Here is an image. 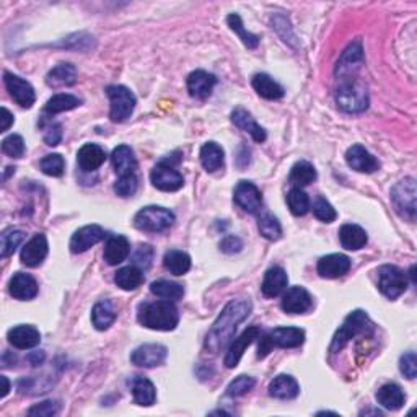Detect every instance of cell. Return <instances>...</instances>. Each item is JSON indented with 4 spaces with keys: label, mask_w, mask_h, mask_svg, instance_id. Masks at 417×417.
<instances>
[{
    "label": "cell",
    "mask_w": 417,
    "mask_h": 417,
    "mask_svg": "<svg viewBox=\"0 0 417 417\" xmlns=\"http://www.w3.org/2000/svg\"><path fill=\"white\" fill-rule=\"evenodd\" d=\"M378 288L384 297L394 300L403 295L408 288V277L397 266H382L378 269Z\"/></svg>",
    "instance_id": "8"
},
{
    "label": "cell",
    "mask_w": 417,
    "mask_h": 417,
    "mask_svg": "<svg viewBox=\"0 0 417 417\" xmlns=\"http://www.w3.org/2000/svg\"><path fill=\"white\" fill-rule=\"evenodd\" d=\"M288 180H290V183L295 184L297 188H302V186H307L317 180V170H315L312 163L302 160V162H297L293 165Z\"/></svg>",
    "instance_id": "41"
},
{
    "label": "cell",
    "mask_w": 417,
    "mask_h": 417,
    "mask_svg": "<svg viewBox=\"0 0 417 417\" xmlns=\"http://www.w3.org/2000/svg\"><path fill=\"white\" fill-rule=\"evenodd\" d=\"M251 312V302L248 298H235L230 300L225 308L222 310V313L218 315L216 323L212 324V328L208 329L207 338H206V351L211 354H218L222 349L233 341L235 331H237L238 324L248 317Z\"/></svg>",
    "instance_id": "1"
},
{
    "label": "cell",
    "mask_w": 417,
    "mask_h": 417,
    "mask_svg": "<svg viewBox=\"0 0 417 417\" xmlns=\"http://www.w3.org/2000/svg\"><path fill=\"white\" fill-rule=\"evenodd\" d=\"M305 342V331L293 326H282V328L271 329L269 333L261 336L258 347V359H264L274 347L282 349H293L300 347Z\"/></svg>",
    "instance_id": "4"
},
{
    "label": "cell",
    "mask_w": 417,
    "mask_h": 417,
    "mask_svg": "<svg viewBox=\"0 0 417 417\" xmlns=\"http://www.w3.org/2000/svg\"><path fill=\"white\" fill-rule=\"evenodd\" d=\"M233 201L248 213H256L263 207V196L261 191L251 183V181H240L235 186L233 191Z\"/></svg>",
    "instance_id": "13"
},
{
    "label": "cell",
    "mask_w": 417,
    "mask_h": 417,
    "mask_svg": "<svg viewBox=\"0 0 417 417\" xmlns=\"http://www.w3.org/2000/svg\"><path fill=\"white\" fill-rule=\"evenodd\" d=\"M134 266H137L139 269H147L152 264L153 259V249L148 245H141L134 253Z\"/></svg>",
    "instance_id": "52"
},
{
    "label": "cell",
    "mask_w": 417,
    "mask_h": 417,
    "mask_svg": "<svg viewBox=\"0 0 417 417\" xmlns=\"http://www.w3.org/2000/svg\"><path fill=\"white\" fill-rule=\"evenodd\" d=\"M114 282L117 287L122 288V290L131 292L136 290L137 287H141L143 282V274L137 266H126L121 267V269L116 272Z\"/></svg>",
    "instance_id": "37"
},
{
    "label": "cell",
    "mask_w": 417,
    "mask_h": 417,
    "mask_svg": "<svg viewBox=\"0 0 417 417\" xmlns=\"http://www.w3.org/2000/svg\"><path fill=\"white\" fill-rule=\"evenodd\" d=\"M163 264L173 276H184L191 269V258L184 251L171 249L165 254Z\"/></svg>",
    "instance_id": "39"
},
{
    "label": "cell",
    "mask_w": 417,
    "mask_h": 417,
    "mask_svg": "<svg viewBox=\"0 0 417 417\" xmlns=\"http://www.w3.org/2000/svg\"><path fill=\"white\" fill-rule=\"evenodd\" d=\"M298 393L300 387L292 375H277L269 384V394L276 399H293Z\"/></svg>",
    "instance_id": "30"
},
{
    "label": "cell",
    "mask_w": 417,
    "mask_h": 417,
    "mask_svg": "<svg viewBox=\"0 0 417 417\" xmlns=\"http://www.w3.org/2000/svg\"><path fill=\"white\" fill-rule=\"evenodd\" d=\"M131 253V243L129 240L122 235H114L106 242L105 247V261L110 266H117L124 261Z\"/></svg>",
    "instance_id": "26"
},
{
    "label": "cell",
    "mask_w": 417,
    "mask_h": 417,
    "mask_svg": "<svg viewBox=\"0 0 417 417\" xmlns=\"http://www.w3.org/2000/svg\"><path fill=\"white\" fill-rule=\"evenodd\" d=\"M77 80V69L72 66V64H59L52 71L47 74L46 83L49 87H71V85L76 83Z\"/></svg>",
    "instance_id": "35"
},
{
    "label": "cell",
    "mask_w": 417,
    "mask_h": 417,
    "mask_svg": "<svg viewBox=\"0 0 417 417\" xmlns=\"http://www.w3.org/2000/svg\"><path fill=\"white\" fill-rule=\"evenodd\" d=\"M62 141V126L59 122H51L45 127V142L47 146L56 147Z\"/></svg>",
    "instance_id": "54"
},
{
    "label": "cell",
    "mask_w": 417,
    "mask_h": 417,
    "mask_svg": "<svg viewBox=\"0 0 417 417\" xmlns=\"http://www.w3.org/2000/svg\"><path fill=\"white\" fill-rule=\"evenodd\" d=\"M175 223V213L160 206H147L134 217V225L142 232L160 233L168 230Z\"/></svg>",
    "instance_id": "5"
},
{
    "label": "cell",
    "mask_w": 417,
    "mask_h": 417,
    "mask_svg": "<svg viewBox=\"0 0 417 417\" xmlns=\"http://www.w3.org/2000/svg\"><path fill=\"white\" fill-rule=\"evenodd\" d=\"M287 284H288L287 272L282 269V267L274 266V267H271V269L266 271L261 290H263L264 297L274 298L277 295H281V293L286 290Z\"/></svg>",
    "instance_id": "24"
},
{
    "label": "cell",
    "mask_w": 417,
    "mask_h": 417,
    "mask_svg": "<svg viewBox=\"0 0 417 417\" xmlns=\"http://www.w3.org/2000/svg\"><path fill=\"white\" fill-rule=\"evenodd\" d=\"M7 338L10 344L21 351L33 349V347H36L41 342L40 331L36 329L35 326H28V324L15 326V328L8 331Z\"/></svg>",
    "instance_id": "22"
},
{
    "label": "cell",
    "mask_w": 417,
    "mask_h": 417,
    "mask_svg": "<svg viewBox=\"0 0 417 417\" xmlns=\"http://www.w3.org/2000/svg\"><path fill=\"white\" fill-rule=\"evenodd\" d=\"M232 121H233L235 126L240 127V129L248 132L249 136L253 137L254 142L261 143L267 139L266 131L253 119V116H251L247 110H243V108L235 110L232 113Z\"/></svg>",
    "instance_id": "28"
},
{
    "label": "cell",
    "mask_w": 417,
    "mask_h": 417,
    "mask_svg": "<svg viewBox=\"0 0 417 417\" xmlns=\"http://www.w3.org/2000/svg\"><path fill=\"white\" fill-rule=\"evenodd\" d=\"M106 95H108L111 103V121L124 122L127 117H131L134 108H136V96L129 88L122 87V85H110V87H106Z\"/></svg>",
    "instance_id": "7"
},
{
    "label": "cell",
    "mask_w": 417,
    "mask_h": 417,
    "mask_svg": "<svg viewBox=\"0 0 417 417\" xmlns=\"http://www.w3.org/2000/svg\"><path fill=\"white\" fill-rule=\"evenodd\" d=\"M199 158L204 170L208 171V173H213V171L223 168L225 152H223V148L217 142H207L201 147Z\"/></svg>",
    "instance_id": "32"
},
{
    "label": "cell",
    "mask_w": 417,
    "mask_h": 417,
    "mask_svg": "<svg viewBox=\"0 0 417 417\" xmlns=\"http://www.w3.org/2000/svg\"><path fill=\"white\" fill-rule=\"evenodd\" d=\"M313 213H315V217L318 218V221L326 222V223L334 222L336 217H338V212H336V208L331 206L323 196H317V199H315V202H313Z\"/></svg>",
    "instance_id": "47"
},
{
    "label": "cell",
    "mask_w": 417,
    "mask_h": 417,
    "mask_svg": "<svg viewBox=\"0 0 417 417\" xmlns=\"http://www.w3.org/2000/svg\"><path fill=\"white\" fill-rule=\"evenodd\" d=\"M77 162L83 171H96L106 162V152L96 143H85L77 153Z\"/></svg>",
    "instance_id": "27"
},
{
    "label": "cell",
    "mask_w": 417,
    "mask_h": 417,
    "mask_svg": "<svg viewBox=\"0 0 417 417\" xmlns=\"http://www.w3.org/2000/svg\"><path fill=\"white\" fill-rule=\"evenodd\" d=\"M392 201L397 212L403 218L414 222L416 208H417V189L416 180L406 178L392 189Z\"/></svg>",
    "instance_id": "6"
},
{
    "label": "cell",
    "mask_w": 417,
    "mask_h": 417,
    "mask_svg": "<svg viewBox=\"0 0 417 417\" xmlns=\"http://www.w3.org/2000/svg\"><path fill=\"white\" fill-rule=\"evenodd\" d=\"M80 105H82V100L77 98L76 95L57 93L52 96V98L47 100L45 111L49 114H57V113H64V111L76 110Z\"/></svg>",
    "instance_id": "38"
},
{
    "label": "cell",
    "mask_w": 417,
    "mask_h": 417,
    "mask_svg": "<svg viewBox=\"0 0 417 417\" xmlns=\"http://www.w3.org/2000/svg\"><path fill=\"white\" fill-rule=\"evenodd\" d=\"M8 292L17 300H31L38 295V282L33 276L17 272L8 282Z\"/></svg>",
    "instance_id": "21"
},
{
    "label": "cell",
    "mask_w": 417,
    "mask_h": 417,
    "mask_svg": "<svg viewBox=\"0 0 417 417\" xmlns=\"http://www.w3.org/2000/svg\"><path fill=\"white\" fill-rule=\"evenodd\" d=\"M137 319L143 328L155 331H173L180 323V313L173 302H146L139 305Z\"/></svg>",
    "instance_id": "2"
},
{
    "label": "cell",
    "mask_w": 417,
    "mask_h": 417,
    "mask_svg": "<svg viewBox=\"0 0 417 417\" xmlns=\"http://www.w3.org/2000/svg\"><path fill=\"white\" fill-rule=\"evenodd\" d=\"M367 322L368 317L365 312H362V310L352 312L349 317L344 319V323H342V326L338 329V333H336L333 344H331V352H339L352 338L360 334L362 331L365 329Z\"/></svg>",
    "instance_id": "9"
},
{
    "label": "cell",
    "mask_w": 417,
    "mask_h": 417,
    "mask_svg": "<svg viewBox=\"0 0 417 417\" xmlns=\"http://www.w3.org/2000/svg\"><path fill=\"white\" fill-rule=\"evenodd\" d=\"M151 292L158 298H163V300L168 302H178L184 295V288L181 284H176V282L171 281H155L151 286Z\"/></svg>",
    "instance_id": "40"
},
{
    "label": "cell",
    "mask_w": 417,
    "mask_h": 417,
    "mask_svg": "<svg viewBox=\"0 0 417 417\" xmlns=\"http://www.w3.org/2000/svg\"><path fill=\"white\" fill-rule=\"evenodd\" d=\"M318 274L323 277V279H338L347 274L351 269V259L347 258L346 254L334 253L323 256L322 259L318 261Z\"/></svg>",
    "instance_id": "19"
},
{
    "label": "cell",
    "mask_w": 417,
    "mask_h": 417,
    "mask_svg": "<svg viewBox=\"0 0 417 417\" xmlns=\"http://www.w3.org/2000/svg\"><path fill=\"white\" fill-rule=\"evenodd\" d=\"M137 191V176L129 175V176H121L119 180L116 181L114 184V192L121 197H131L136 194Z\"/></svg>",
    "instance_id": "50"
},
{
    "label": "cell",
    "mask_w": 417,
    "mask_h": 417,
    "mask_svg": "<svg viewBox=\"0 0 417 417\" xmlns=\"http://www.w3.org/2000/svg\"><path fill=\"white\" fill-rule=\"evenodd\" d=\"M346 162L352 170L359 171V173H375L380 168L378 160L365 147L359 146V143L352 146L346 152Z\"/></svg>",
    "instance_id": "20"
},
{
    "label": "cell",
    "mask_w": 417,
    "mask_h": 417,
    "mask_svg": "<svg viewBox=\"0 0 417 417\" xmlns=\"http://www.w3.org/2000/svg\"><path fill=\"white\" fill-rule=\"evenodd\" d=\"M336 103L344 113L357 114L368 108V93L365 83L357 76L338 77L336 87Z\"/></svg>",
    "instance_id": "3"
},
{
    "label": "cell",
    "mask_w": 417,
    "mask_h": 417,
    "mask_svg": "<svg viewBox=\"0 0 417 417\" xmlns=\"http://www.w3.org/2000/svg\"><path fill=\"white\" fill-rule=\"evenodd\" d=\"M377 401L382 408L388 411H398L403 408L406 394L397 383H387L377 392Z\"/></svg>",
    "instance_id": "29"
},
{
    "label": "cell",
    "mask_w": 417,
    "mask_h": 417,
    "mask_svg": "<svg viewBox=\"0 0 417 417\" xmlns=\"http://www.w3.org/2000/svg\"><path fill=\"white\" fill-rule=\"evenodd\" d=\"M40 168L45 175L59 178V176L64 175V170H66V162H64L62 155L49 153V155H46V157L41 160Z\"/></svg>",
    "instance_id": "45"
},
{
    "label": "cell",
    "mask_w": 417,
    "mask_h": 417,
    "mask_svg": "<svg viewBox=\"0 0 417 417\" xmlns=\"http://www.w3.org/2000/svg\"><path fill=\"white\" fill-rule=\"evenodd\" d=\"M242 248H243V243L238 237H227V238H223L222 243H221V249L227 254L240 253Z\"/></svg>",
    "instance_id": "55"
},
{
    "label": "cell",
    "mask_w": 417,
    "mask_h": 417,
    "mask_svg": "<svg viewBox=\"0 0 417 417\" xmlns=\"http://www.w3.org/2000/svg\"><path fill=\"white\" fill-rule=\"evenodd\" d=\"M251 85H253L256 93L263 96L264 100H281L284 96V88L267 74H256L251 80Z\"/></svg>",
    "instance_id": "33"
},
{
    "label": "cell",
    "mask_w": 417,
    "mask_h": 417,
    "mask_svg": "<svg viewBox=\"0 0 417 417\" xmlns=\"http://www.w3.org/2000/svg\"><path fill=\"white\" fill-rule=\"evenodd\" d=\"M254 378L248 375H240L233 380L232 383L227 387V394L228 397H243L248 392L254 388Z\"/></svg>",
    "instance_id": "49"
},
{
    "label": "cell",
    "mask_w": 417,
    "mask_h": 417,
    "mask_svg": "<svg viewBox=\"0 0 417 417\" xmlns=\"http://www.w3.org/2000/svg\"><path fill=\"white\" fill-rule=\"evenodd\" d=\"M363 64V49L360 41L352 42L347 46V49L342 52L341 59L336 66V76L338 77H351L357 76L359 69Z\"/></svg>",
    "instance_id": "15"
},
{
    "label": "cell",
    "mask_w": 417,
    "mask_h": 417,
    "mask_svg": "<svg viewBox=\"0 0 417 417\" xmlns=\"http://www.w3.org/2000/svg\"><path fill=\"white\" fill-rule=\"evenodd\" d=\"M131 389H132V397L134 401L139 406H152L157 399V392H155V387L151 380L146 377H136L132 378L131 382Z\"/></svg>",
    "instance_id": "34"
},
{
    "label": "cell",
    "mask_w": 417,
    "mask_h": 417,
    "mask_svg": "<svg viewBox=\"0 0 417 417\" xmlns=\"http://www.w3.org/2000/svg\"><path fill=\"white\" fill-rule=\"evenodd\" d=\"M25 235L20 230H13L10 228L7 232H4L2 235V258H8L10 254H13L17 248L23 242Z\"/></svg>",
    "instance_id": "46"
},
{
    "label": "cell",
    "mask_w": 417,
    "mask_h": 417,
    "mask_svg": "<svg viewBox=\"0 0 417 417\" xmlns=\"http://www.w3.org/2000/svg\"><path fill=\"white\" fill-rule=\"evenodd\" d=\"M103 238L105 230L100 225H85L82 228H78L77 232L72 235L69 248H71L74 254H80L95 247V245L100 243Z\"/></svg>",
    "instance_id": "16"
},
{
    "label": "cell",
    "mask_w": 417,
    "mask_h": 417,
    "mask_svg": "<svg viewBox=\"0 0 417 417\" xmlns=\"http://www.w3.org/2000/svg\"><path fill=\"white\" fill-rule=\"evenodd\" d=\"M217 83V77L206 71H194L188 77V92L192 98L204 100L211 96L213 87Z\"/></svg>",
    "instance_id": "23"
},
{
    "label": "cell",
    "mask_w": 417,
    "mask_h": 417,
    "mask_svg": "<svg viewBox=\"0 0 417 417\" xmlns=\"http://www.w3.org/2000/svg\"><path fill=\"white\" fill-rule=\"evenodd\" d=\"M13 122H15L13 114L10 113L7 108H2V126H0V131H2V132L8 131L10 126H12Z\"/></svg>",
    "instance_id": "56"
},
{
    "label": "cell",
    "mask_w": 417,
    "mask_h": 417,
    "mask_svg": "<svg viewBox=\"0 0 417 417\" xmlns=\"http://www.w3.org/2000/svg\"><path fill=\"white\" fill-rule=\"evenodd\" d=\"M258 228L259 233L263 235L266 240H269V242H277V240L282 237L281 223L274 216H271V213H264V216L259 217Z\"/></svg>",
    "instance_id": "44"
},
{
    "label": "cell",
    "mask_w": 417,
    "mask_h": 417,
    "mask_svg": "<svg viewBox=\"0 0 417 417\" xmlns=\"http://www.w3.org/2000/svg\"><path fill=\"white\" fill-rule=\"evenodd\" d=\"M4 83L7 87L10 96H12L13 101L20 105L21 108H31L36 101L35 88L31 87L30 82H26L18 76H13V74L5 72L4 74Z\"/></svg>",
    "instance_id": "11"
},
{
    "label": "cell",
    "mask_w": 417,
    "mask_h": 417,
    "mask_svg": "<svg viewBox=\"0 0 417 417\" xmlns=\"http://www.w3.org/2000/svg\"><path fill=\"white\" fill-rule=\"evenodd\" d=\"M313 300L312 295L305 290L303 287H290L287 288L284 295H282L281 307L288 315H302L307 313L312 308Z\"/></svg>",
    "instance_id": "17"
},
{
    "label": "cell",
    "mask_w": 417,
    "mask_h": 417,
    "mask_svg": "<svg viewBox=\"0 0 417 417\" xmlns=\"http://www.w3.org/2000/svg\"><path fill=\"white\" fill-rule=\"evenodd\" d=\"M227 23L230 26V30L235 31L240 36V40L243 41V45L249 47V49H254V47H258L259 45V36H256L253 33H249V31L245 30L243 26V21L240 18V15L237 13H232L227 17Z\"/></svg>",
    "instance_id": "42"
},
{
    "label": "cell",
    "mask_w": 417,
    "mask_h": 417,
    "mask_svg": "<svg viewBox=\"0 0 417 417\" xmlns=\"http://www.w3.org/2000/svg\"><path fill=\"white\" fill-rule=\"evenodd\" d=\"M117 317L113 303L110 300H100L92 310V323L98 331H106L114 323Z\"/></svg>",
    "instance_id": "36"
},
{
    "label": "cell",
    "mask_w": 417,
    "mask_h": 417,
    "mask_svg": "<svg viewBox=\"0 0 417 417\" xmlns=\"http://www.w3.org/2000/svg\"><path fill=\"white\" fill-rule=\"evenodd\" d=\"M111 163H113V168L119 178L121 176L136 175L137 160L134 157V152L129 146H117L111 153Z\"/></svg>",
    "instance_id": "25"
},
{
    "label": "cell",
    "mask_w": 417,
    "mask_h": 417,
    "mask_svg": "<svg viewBox=\"0 0 417 417\" xmlns=\"http://www.w3.org/2000/svg\"><path fill=\"white\" fill-rule=\"evenodd\" d=\"M151 181L155 188L165 192H175L183 188L184 178L178 170L173 168V165L168 162H160L152 170Z\"/></svg>",
    "instance_id": "10"
},
{
    "label": "cell",
    "mask_w": 417,
    "mask_h": 417,
    "mask_svg": "<svg viewBox=\"0 0 417 417\" xmlns=\"http://www.w3.org/2000/svg\"><path fill=\"white\" fill-rule=\"evenodd\" d=\"M168 357V349L162 344H143L139 346L131 354L134 365L142 368H153L162 365Z\"/></svg>",
    "instance_id": "12"
},
{
    "label": "cell",
    "mask_w": 417,
    "mask_h": 417,
    "mask_svg": "<svg viewBox=\"0 0 417 417\" xmlns=\"http://www.w3.org/2000/svg\"><path fill=\"white\" fill-rule=\"evenodd\" d=\"M287 204L293 216L302 217L310 211V197L300 188H292L287 194Z\"/></svg>",
    "instance_id": "43"
},
{
    "label": "cell",
    "mask_w": 417,
    "mask_h": 417,
    "mask_svg": "<svg viewBox=\"0 0 417 417\" xmlns=\"http://www.w3.org/2000/svg\"><path fill=\"white\" fill-rule=\"evenodd\" d=\"M28 360H30L31 363H33V365H40V363H41L42 360H45V354H42V352H41V354H40V352H35V354H31V356L28 357Z\"/></svg>",
    "instance_id": "57"
},
{
    "label": "cell",
    "mask_w": 417,
    "mask_h": 417,
    "mask_svg": "<svg viewBox=\"0 0 417 417\" xmlns=\"http://www.w3.org/2000/svg\"><path fill=\"white\" fill-rule=\"evenodd\" d=\"M261 336L259 326H249L240 334V338L233 339L228 346V352L225 356V367L227 368H235L238 365V362L242 360V357L247 351V347L253 344V342Z\"/></svg>",
    "instance_id": "14"
},
{
    "label": "cell",
    "mask_w": 417,
    "mask_h": 417,
    "mask_svg": "<svg viewBox=\"0 0 417 417\" xmlns=\"http://www.w3.org/2000/svg\"><path fill=\"white\" fill-rule=\"evenodd\" d=\"M399 368H401V373L406 378L409 380H414L417 375V357H416V352H406L404 356H401L399 359Z\"/></svg>",
    "instance_id": "51"
},
{
    "label": "cell",
    "mask_w": 417,
    "mask_h": 417,
    "mask_svg": "<svg viewBox=\"0 0 417 417\" xmlns=\"http://www.w3.org/2000/svg\"><path fill=\"white\" fill-rule=\"evenodd\" d=\"M2 152L5 155H8L10 158L23 157V153H25L23 137L18 136V134H12V136L5 137L2 141Z\"/></svg>",
    "instance_id": "48"
},
{
    "label": "cell",
    "mask_w": 417,
    "mask_h": 417,
    "mask_svg": "<svg viewBox=\"0 0 417 417\" xmlns=\"http://www.w3.org/2000/svg\"><path fill=\"white\" fill-rule=\"evenodd\" d=\"M59 404L57 401H42L40 404H35L33 408L28 409L30 416H41V417H49L57 414Z\"/></svg>",
    "instance_id": "53"
},
{
    "label": "cell",
    "mask_w": 417,
    "mask_h": 417,
    "mask_svg": "<svg viewBox=\"0 0 417 417\" xmlns=\"http://www.w3.org/2000/svg\"><path fill=\"white\" fill-rule=\"evenodd\" d=\"M341 245L349 251H357L363 248L368 242L367 232L356 223H346L339 230Z\"/></svg>",
    "instance_id": "31"
},
{
    "label": "cell",
    "mask_w": 417,
    "mask_h": 417,
    "mask_svg": "<svg viewBox=\"0 0 417 417\" xmlns=\"http://www.w3.org/2000/svg\"><path fill=\"white\" fill-rule=\"evenodd\" d=\"M47 249H49V247H47V238L42 233H36L33 238H30L26 242L23 249H21V263L28 267L41 266L47 256Z\"/></svg>",
    "instance_id": "18"
},
{
    "label": "cell",
    "mask_w": 417,
    "mask_h": 417,
    "mask_svg": "<svg viewBox=\"0 0 417 417\" xmlns=\"http://www.w3.org/2000/svg\"><path fill=\"white\" fill-rule=\"evenodd\" d=\"M0 380H2V384H4V388H2V394H0V397L5 398V397H7V394H8V392H10V383H8L7 377H0Z\"/></svg>",
    "instance_id": "58"
}]
</instances>
